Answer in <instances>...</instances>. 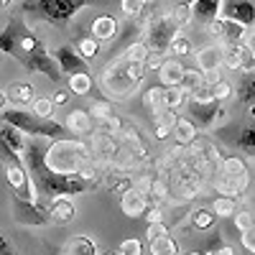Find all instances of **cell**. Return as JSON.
I'll return each mask as SVG.
<instances>
[{
	"label": "cell",
	"mask_w": 255,
	"mask_h": 255,
	"mask_svg": "<svg viewBox=\"0 0 255 255\" xmlns=\"http://www.w3.org/2000/svg\"><path fill=\"white\" fill-rule=\"evenodd\" d=\"M82 143H72V140H61V143H54L51 151L46 153V166L51 168L54 174H74L77 166L87 158L84 156Z\"/></svg>",
	"instance_id": "obj_1"
},
{
	"label": "cell",
	"mask_w": 255,
	"mask_h": 255,
	"mask_svg": "<svg viewBox=\"0 0 255 255\" xmlns=\"http://www.w3.org/2000/svg\"><path fill=\"white\" fill-rule=\"evenodd\" d=\"M222 18H230V20H235V23L243 26V23H250L255 18V10H253L250 3H245V0H227Z\"/></svg>",
	"instance_id": "obj_2"
},
{
	"label": "cell",
	"mask_w": 255,
	"mask_h": 255,
	"mask_svg": "<svg viewBox=\"0 0 255 255\" xmlns=\"http://www.w3.org/2000/svg\"><path fill=\"white\" fill-rule=\"evenodd\" d=\"M197 64H199V69L207 74V72H217L222 67V49L215 46V44H209V46H202L197 51Z\"/></svg>",
	"instance_id": "obj_3"
},
{
	"label": "cell",
	"mask_w": 255,
	"mask_h": 255,
	"mask_svg": "<svg viewBox=\"0 0 255 255\" xmlns=\"http://www.w3.org/2000/svg\"><path fill=\"white\" fill-rule=\"evenodd\" d=\"M120 207L128 217H140L145 212V194L140 189H128L120 199Z\"/></svg>",
	"instance_id": "obj_4"
},
{
	"label": "cell",
	"mask_w": 255,
	"mask_h": 255,
	"mask_svg": "<svg viewBox=\"0 0 255 255\" xmlns=\"http://www.w3.org/2000/svg\"><path fill=\"white\" fill-rule=\"evenodd\" d=\"M245 59H248V46H243V44H230L222 51V64H225L227 69L245 67Z\"/></svg>",
	"instance_id": "obj_5"
},
{
	"label": "cell",
	"mask_w": 255,
	"mask_h": 255,
	"mask_svg": "<svg viewBox=\"0 0 255 255\" xmlns=\"http://www.w3.org/2000/svg\"><path fill=\"white\" fill-rule=\"evenodd\" d=\"M181 74H184V67L171 59V61H163L161 67H158V79L166 84V87H171V84H179L181 82Z\"/></svg>",
	"instance_id": "obj_6"
},
{
	"label": "cell",
	"mask_w": 255,
	"mask_h": 255,
	"mask_svg": "<svg viewBox=\"0 0 255 255\" xmlns=\"http://www.w3.org/2000/svg\"><path fill=\"white\" fill-rule=\"evenodd\" d=\"M115 31H118V23H115V18H113V15H100L95 23H92V36H95L97 41H108V38H113Z\"/></svg>",
	"instance_id": "obj_7"
},
{
	"label": "cell",
	"mask_w": 255,
	"mask_h": 255,
	"mask_svg": "<svg viewBox=\"0 0 255 255\" xmlns=\"http://www.w3.org/2000/svg\"><path fill=\"white\" fill-rule=\"evenodd\" d=\"M67 125L74 133H92V118L84 110H72L69 118H67Z\"/></svg>",
	"instance_id": "obj_8"
},
{
	"label": "cell",
	"mask_w": 255,
	"mask_h": 255,
	"mask_svg": "<svg viewBox=\"0 0 255 255\" xmlns=\"http://www.w3.org/2000/svg\"><path fill=\"white\" fill-rule=\"evenodd\" d=\"M51 220L54 222H61V225H67L74 220V207L69 199H56L54 207H51Z\"/></svg>",
	"instance_id": "obj_9"
},
{
	"label": "cell",
	"mask_w": 255,
	"mask_h": 255,
	"mask_svg": "<svg viewBox=\"0 0 255 255\" xmlns=\"http://www.w3.org/2000/svg\"><path fill=\"white\" fill-rule=\"evenodd\" d=\"M5 97L13 102V105H26L33 100V90H31V84H10Z\"/></svg>",
	"instance_id": "obj_10"
},
{
	"label": "cell",
	"mask_w": 255,
	"mask_h": 255,
	"mask_svg": "<svg viewBox=\"0 0 255 255\" xmlns=\"http://www.w3.org/2000/svg\"><path fill=\"white\" fill-rule=\"evenodd\" d=\"M69 90H72L74 95H87V92L92 90V79H90V74L84 72V69L74 72V74L69 77Z\"/></svg>",
	"instance_id": "obj_11"
},
{
	"label": "cell",
	"mask_w": 255,
	"mask_h": 255,
	"mask_svg": "<svg viewBox=\"0 0 255 255\" xmlns=\"http://www.w3.org/2000/svg\"><path fill=\"white\" fill-rule=\"evenodd\" d=\"M174 130H176V140L179 143H191L197 138V128L191 120H176L174 123Z\"/></svg>",
	"instance_id": "obj_12"
},
{
	"label": "cell",
	"mask_w": 255,
	"mask_h": 255,
	"mask_svg": "<svg viewBox=\"0 0 255 255\" xmlns=\"http://www.w3.org/2000/svg\"><path fill=\"white\" fill-rule=\"evenodd\" d=\"M204 84V77L199 74V72H191V69H184V74H181V82H179V87L184 90V92H194V90H199Z\"/></svg>",
	"instance_id": "obj_13"
},
{
	"label": "cell",
	"mask_w": 255,
	"mask_h": 255,
	"mask_svg": "<svg viewBox=\"0 0 255 255\" xmlns=\"http://www.w3.org/2000/svg\"><path fill=\"white\" fill-rule=\"evenodd\" d=\"M151 253L153 255H176V245L168 235H161V238L151 240Z\"/></svg>",
	"instance_id": "obj_14"
},
{
	"label": "cell",
	"mask_w": 255,
	"mask_h": 255,
	"mask_svg": "<svg viewBox=\"0 0 255 255\" xmlns=\"http://www.w3.org/2000/svg\"><path fill=\"white\" fill-rule=\"evenodd\" d=\"M184 97H186V92L179 87V84H171V87L163 90V100H166V108H168V110L179 108V105L184 102Z\"/></svg>",
	"instance_id": "obj_15"
},
{
	"label": "cell",
	"mask_w": 255,
	"mask_h": 255,
	"mask_svg": "<svg viewBox=\"0 0 255 255\" xmlns=\"http://www.w3.org/2000/svg\"><path fill=\"white\" fill-rule=\"evenodd\" d=\"M222 174H225V179H232V181H235L238 176H243V174H248V171H245L243 161H238V158H227V161L222 163Z\"/></svg>",
	"instance_id": "obj_16"
},
{
	"label": "cell",
	"mask_w": 255,
	"mask_h": 255,
	"mask_svg": "<svg viewBox=\"0 0 255 255\" xmlns=\"http://www.w3.org/2000/svg\"><path fill=\"white\" fill-rule=\"evenodd\" d=\"M212 212H215L217 217H230V215H235V199H232V197H220L215 204H212Z\"/></svg>",
	"instance_id": "obj_17"
},
{
	"label": "cell",
	"mask_w": 255,
	"mask_h": 255,
	"mask_svg": "<svg viewBox=\"0 0 255 255\" xmlns=\"http://www.w3.org/2000/svg\"><path fill=\"white\" fill-rule=\"evenodd\" d=\"M217 10H220V0H197V13L207 20L217 18Z\"/></svg>",
	"instance_id": "obj_18"
},
{
	"label": "cell",
	"mask_w": 255,
	"mask_h": 255,
	"mask_svg": "<svg viewBox=\"0 0 255 255\" xmlns=\"http://www.w3.org/2000/svg\"><path fill=\"white\" fill-rule=\"evenodd\" d=\"M51 113H54V102H51L49 97H38V100H33V115H36V118L46 120V118H51Z\"/></svg>",
	"instance_id": "obj_19"
},
{
	"label": "cell",
	"mask_w": 255,
	"mask_h": 255,
	"mask_svg": "<svg viewBox=\"0 0 255 255\" xmlns=\"http://www.w3.org/2000/svg\"><path fill=\"white\" fill-rule=\"evenodd\" d=\"M69 255H95V245L87 238H77L69 243Z\"/></svg>",
	"instance_id": "obj_20"
},
{
	"label": "cell",
	"mask_w": 255,
	"mask_h": 255,
	"mask_svg": "<svg viewBox=\"0 0 255 255\" xmlns=\"http://www.w3.org/2000/svg\"><path fill=\"white\" fill-rule=\"evenodd\" d=\"M168 49H171V54L176 56H186L191 51V41L186 36H171V44H168Z\"/></svg>",
	"instance_id": "obj_21"
},
{
	"label": "cell",
	"mask_w": 255,
	"mask_h": 255,
	"mask_svg": "<svg viewBox=\"0 0 255 255\" xmlns=\"http://www.w3.org/2000/svg\"><path fill=\"white\" fill-rule=\"evenodd\" d=\"M125 59L130 61V64H143V61L148 59V46H145V44H133L130 49H128Z\"/></svg>",
	"instance_id": "obj_22"
},
{
	"label": "cell",
	"mask_w": 255,
	"mask_h": 255,
	"mask_svg": "<svg viewBox=\"0 0 255 255\" xmlns=\"http://www.w3.org/2000/svg\"><path fill=\"white\" fill-rule=\"evenodd\" d=\"M148 102H151V108H153V113L158 115V113H163V110H168L166 108V100H163V90L161 87H153L151 92H148Z\"/></svg>",
	"instance_id": "obj_23"
},
{
	"label": "cell",
	"mask_w": 255,
	"mask_h": 255,
	"mask_svg": "<svg viewBox=\"0 0 255 255\" xmlns=\"http://www.w3.org/2000/svg\"><path fill=\"white\" fill-rule=\"evenodd\" d=\"M209 95H212V100H227L232 95V87H230L227 82H215L209 87Z\"/></svg>",
	"instance_id": "obj_24"
},
{
	"label": "cell",
	"mask_w": 255,
	"mask_h": 255,
	"mask_svg": "<svg viewBox=\"0 0 255 255\" xmlns=\"http://www.w3.org/2000/svg\"><path fill=\"white\" fill-rule=\"evenodd\" d=\"M143 5H145V0H120V10L125 15H138L143 13Z\"/></svg>",
	"instance_id": "obj_25"
},
{
	"label": "cell",
	"mask_w": 255,
	"mask_h": 255,
	"mask_svg": "<svg viewBox=\"0 0 255 255\" xmlns=\"http://www.w3.org/2000/svg\"><path fill=\"white\" fill-rule=\"evenodd\" d=\"M77 49H79V54H82L84 59H92V56L97 54V38H95V36H92V38H82Z\"/></svg>",
	"instance_id": "obj_26"
},
{
	"label": "cell",
	"mask_w": 255,
	"mask_h": 255,
	"mask_svg": "<svg viewBox=\"0 0 255 255\" xmlns=\"http://www.w3.org/2000/svg\"><path fill=\"white\" fill-rule=\"evenodd\" d=\"M113 115V108L108 102H95L92 108H90V118H97V120H105V118H110Z\"/></svg>",
	"instance_id": "obj_27"
},
{
	"label": "cell",
	"mask_w": 255,
	"mask_h": 255,
	"mask_svg": "<svg viewBox=\"0 0 255 255\" xmlns=\"http://www.w3.org/2000/svg\"><path fill=\"white\" fill-rule=\"evenodd\" d=\"M189 20H191V8H189L186 3L176 5V8H174V23H176V26H184V23H189Z\"/></svg>",
	"instance_id": "obj_28"
},
{
	"label": "cell",
	"mask_w": 255,
	"mask_h": 255,
	"mask_svg": "<svg viewBox=\"0 0 255 255\" xmlns=\"http://www.w3.org/2000/svg\"><path fill=\"white\" fill-rule=\"evenodd\" d=\"M8 181H10V186H15V189H20L26 184V176H23V171H20L18 166H8Z\"/></svg>",
	"instance_id": "obj_29"
},
{
	"label": "cell",
	"mask_w": 255,
	"mask_h": 255,
	"mask_svg": "<svg viewBox=\"0 0 255 255\" xmlns=\"http://www.w3.org/2000/svg\"><path fill=\"white\" fill-rule=\"evenodd\" d=\"M235 225H238V230L243 232V230H248V227H253L255 225V220H253V215L250 212H235Z\"/></svg>",
	"instance_id": "obj_30"
},
{
	"label": "cell",
	"mask_w": 255,
	"mask_h": 255,
	"mask_svg": "<svg viewBox=\"0 0 255 255\" xmlns=\"http://www.w3.org/2000/svg\"><path fill=\"white\" fill-rule=\"evenodd\" d=\"M212 220H215V215H212V212H207V209H197V212H194V225H197V227H209Z\"/></svg>",
	"instance_id": "obj_31"
},
{
	"label": "cell",
	"mask_w": 255,
	"mask_h": 255,
	"mask_svg": "<svg viewBox=\"0 0 255 255\" xmlns=\"http://www.w3.org/2000/svg\"><path fill=\"white\" fill-rule=\"evenodd\" d=\"M243 248L245 250H250V253H255V225L253 227H248V230H243Z\"/></svg>",
	"instance_id": "obj_32"
},
{
	"label": "cell",
	"mask_w": 255,
	"mask_h": 255,
	"mask_svg": "<svg viewBox=\"0 0 255 255\" xmlns=\"http://www.w3.org/2000/svg\"><path fill=\"white\" fill-rule=\"evenodd\" d=\"M140 243L138 240H123V245H120V253L123 255H140Z\"/></svg>",
	"instance_id": "obj_33"
},
{
	"label": "cell",
	"mask_w": 255,
	"mask_h": 255,
	"mask_svg": "<svg viewBox=\"0 0 255 255\" xmlns=\"http://www.w3.org/2000/svg\"><path fill=\"white\" fill-rule=\"evenodd\" d=\"M161 235H168L163 222H151V225H148V240H156V238H161Z\"/></svg>",
	"instance_id": "obj_34"
},
{
	"label": "cell",
	"mask_w": 255,
	"mask_h": 255,
	"mask_svg": "<svg viewBox=\"0 0 255 255\" xmlns=\"http://www.w3.org/2000/svg\"><path fill=\"white\" fill-rule=\"evenodd\" d=\"M145 217H148V222H163V215H161V209H158V207H151Z\"/></svg>",
	"instance_id": "obj_35"
},
{
	"label": "cell",
	"mask_w": 255,
	"mask_h": 255,
	"mask_svg": "<svg viewBox=\"0 0 255 255\" xmlns=\"http://www.w3.org/2000/svg\"><path fill=\"white\" fill-rule=\"evenodd\" d=\"M153 194H156L158 199H163V197H166V184L156 181V184H153Z\"/></svg>",
	"instance_id": "obj_36"
},
{
	"label": "cell",
	"mask_w": 255,
	"mask_h": 255,
	"mask_svg": "<svg viewBox=\"0 0 255 255\" xmlns=\"http://www.w3.org/2000/svg\"><path fill=\"white\" fill-rule=\"evenodd\" d=\"M168 133H171V128H168V125H161V123L156 125V138H166Z\"/></svg>",
	"instance_id": "obj_37"
},
{
	"label": "cell",
	"mask_w": 255,
	"mask_h": 255,
	"mask_svg": "<svg viewBox=\"0 0 255 255\" xmlns=\"http://www.w3.org/2000/svg\"><path fill=\"white\" fill-rule=\"evenodd\" d=\"M51 102H56V105H64V102H67V92H56Z\"/></svg>",
	"instance_id": "obj_38"
},
{
	"label": "cell",
	"mask_w": 255,
	"mask_h": 255,
	"mask_svg": "<svg viewBox=\"0 0 255 255\" xmlns=\"http://www.w3.org/2000/svg\"><path fill=\"white\" fill-rule=\"evenodd\" d=\"M248 51L255 56V31H253V33H250V38H248Z\"/></svg>",
	"instance_id": "obj_39"
},
{
	"label": "cell",
	"mask_w": 255,
	"mask_h": 255,
	"mask_svg": "<svg viewBox=\"0 0 255 255\" xmlns=\"http://www.w3.org/2000/svg\"><path fill=\"white\" fill-rule=\"evenodd\" d=\"M215 255H235V253H232V248H222V250H217Z\"/></svg>",
	"instance_id": "obj_40"
},
{
	"label": "cell",
	"mask_w": 255,
	"mask_h": 255,
	"mask_svg": "<svg viewBox=\"0 0 255 255\" xmlns=\"http://www.w3.org/2000/svg\"><path fill=\"white\" fill-rule=\"evenodd\" d=\"M8 102V97H5V92H0V110H3V105Z\"/></svg>",
	"instance_id": "obj_41"
},
{
	"label": "cell",
	"mask_w": 255,
	"mask_h": 255,
	"mask_svg": "<svg viewBox=\"0 0 255 255\" xmlns=\"http://www.w3.org/2000/svg\"><path fill=\"white\" fill-rule=\"evenodd\" d=\"M8 3H10V0H0V8H8Z\"/></svg>",
	"instance_id": "obj_42"
},
{
	"label": "cell",
	"mask_w": 255,
	"mask_h": 255,
	"mask_svg": "<svg viewBox=\"0 0 255 255\" xmlns=\"http://www.w3.org/2000/svg\"><path fill=\"white\" fill-rule=\"evenodd\" d=\"M110 255H123V253H110Z\"/></svg>",
	"instance_id": "obj_43"
},
{
	"label": "cell",
	"mask_w": 255,
	"mask_h": 255,
	"mask_svg": "<svg viewBox=\"0 0 255 255\" xmlns=\"http://www.w3.org/2000/svg\"><path fill=\"white\" fill-rule=\"evenodd\" d=\"M189 255H199V253H189Z\"/></svg>",
	"instance_id": "obj_44"
}]
</instances>
